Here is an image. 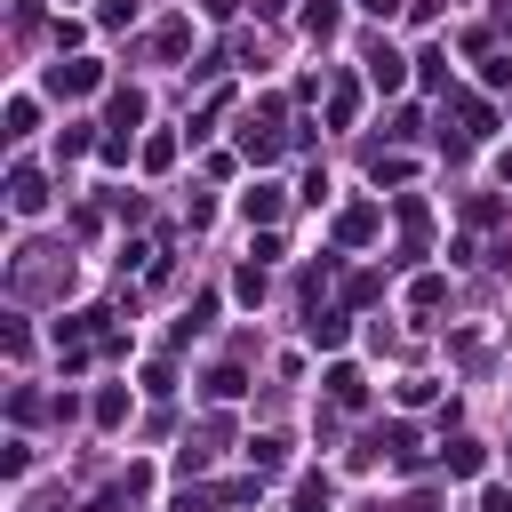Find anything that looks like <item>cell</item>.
Listing matches in <instances>:
<instances>
[{
  "mask_svg": "<svg viewBox=\"0 0 512 512\" xmlns=\"http://www.w3.org/2000/svg\"><path fill=\"white\" fill-rule=\"evenodd\" d=\"M176 160V136H144V168H168Z\"/></svg>",
  "mask_w": 512,
  "mask_h": 512,
  "instance_id": "obj_21",
  "label": "cell"
},
{
  "mask_svg": "<svg viewBox=\"0 0 512 512\" xmlns=\"http://www.w3.org/2000/svg\"><path fill=\"white\" fill-rule=\"evenodd\" d=\"M480 512H512V496L504 488H480Z\"/></svg>",
  "mask_w": 512,
  "mask_h": 512,
  "instance_id": "obj_25",
  "label": "cell"
},
{
  "mask_svg": "<svg viewBox=\"0 0 512 512\" xmlns=\"http://www.w3.org/2000/svg\"><path fill=\"white\" fill-rule=\"evenodd\" d=\"M440 456H448V472H456V480H480V464H488V448H480V440H448Z\"/></svg>",
  "mask_w": 512,
  "mask_h": 512,
  "instance_id": "obj_8",
  "label": "cell"
},
{
  "mask_svg": "<svg viewBox=\"0 0 512 512\" xmlns=\"http://www.w3.org/2000/svg\"><path fill=\"white\" fill-rule=\"evenodd\" d=\"M120 416H128V392L104 384V392H96V424H120Z\"/></svg>",
  "mask_w": 512,
  "mask_h": 512,
  "instance_id": "obj_16",
  "label": "cell"
},
{
  "mask_svg": "<svg viewBox=\"0 0 512 512\" xmlns=\"http://www.w3.org/2000/svg\"><path fill=\"white\" fill-rule=\"evenodd\" d=\"M360 8H368V16H392V8H400V0H360Z\"/></svg>",
  "mask_w": 512,
  "mask_h": 512,
  "instance_id": "obj_26",
  "label": "cell"
},
{
  "mask_svg": "<svg viewBox=\"0 0 512 512\" xmlns=\"http://www.w3.org/2000/svg\"><path fill=\"white\" fill-rule=\"evenodd\" d=\"M96 16H104V24H128V16H136V0H104Z\"/></svg>",
  "mask_w": 512,
  "mask_h": 512,
  "instance_id": "obj_24",
  "label": "cell"
},
{
  "mask_svg": "<svg viewBox=\"0 0 512 512\" xmlns=\"http://www.w3.org/2000/svg\"><path fill=\"white\" fill-rule=\"evenodd\" d=\"M48 88H56V96H88V88H104V64L72 56V64H56V72H48Z\"/></svg>",
  "mask_w": 512,
  "mask_h": 512,
  "instance_id": "obj_1",
  "label": "cell"
},
{
  "mask_svg": "<svg viewBox=\"0 0 512 512\" xmlns=\"http://www.w3.org/2000/svg\"><path fill=\"white\" fill-rule=\"evenodd\" d=\"M240 144H248V160H272V152H280V136H272V128H248Z\"/></svg>",
  "mask_w": 512,
  "mask_h": 512,
  "instance_id": "obj_20",
  "label": "cell"
},
{
  "mask_svg": "<svg viewBox=\"0 0 512 512\" xmlns=\"http://www.w3.org/2000/svg\"><path fill=\"white\" fill-rule=\"evenodd\" d=\"M312 344L336 352V344H344V312H312Z\"/></svg>",
  "mask_w": 512,
  "mask_h": 512,
  "instance_id": "obj_14",
  "label": "cell"
},
{
  "mask_svg": "<svg viewBox=\"0 0 512 512\" xmlns=\"http://www.w3.org/2000/svg\"><path fill=\"white\" fill-rule=\"evenodd\" d=\"M248 464H256V472L272 480V472L288 464V440H272V432H256V440H248Z\"/></svg>",
  "mask_w": 512,
  "mask_h": 512,
  "instance_id": "obj_9",
  "label": "cell"
},
{
  "mask_svg": "<svg viewBox=\"0 0 512 512\" xmlns=\"http://www.w3.org/2000/svg\"><path fill=\"white\" fill-rule=\"evenodd\" d=\"M88 144H96V136H88V128H64V136H56V160H80V152H88Z\"/></svg>",
  "mask_w": 512,
  "mask_h": 512,
  "instance_id": "obj_19",
  "label": "cell"
},
{
  "mask_svg": "<svg viewBox=\"0 0 512 512\" xmlns=\"http://www.w3.org/2000/svg\"><path fill=\"white\" fill-rule=\"evenodd\" d=\"M448 112H456V136H464V144H480V136L496 128V112H488L480 96H448Z\"/></svg>",
  "mask_w": 512,
  "mask_h": 512,
  "instance_id": "obj_3",
  "label": "cell"
},
{
  "mask_svg": "<svg viewBox=\"0 0 512 512\" xmlns=\"http://www.w3.org/2000/svg\"><path fill=\"white\" fill-rule=\"evenodd\" d=\"M232 288H240V296H248V304H264V264H256V256H248V264H240V280H232Z\"/></svg>",
  "mask_w": 512,
  "mask_h": 512,
  "instance_id": "obj_17",
  "label": "cell"
},
{
  "mask_svg": "<svg viewBox=\"0 0 512 512\" xmlns=\"http://www.w3.org/2000/svg\"><path fill=\"white\" fill-rule=\"evenodd\" d=\"M408 64H416V56H400V48H376V56H368V88H400V80H408Z\"/></svg>",
  "mask_w": 512,
  "mask_h": 512,
  "instance_id": "obj_4",
  "label": "cell"
},
{
  "mask_svg": "<svg viewBox=\"0 0 512 512\" xmlns=\"http://www.w3.org/2000/svg\"><path fill=\"white\" fill-rule=\"evenodd\" d=\"M8 208H16V216H40V208H48V176H40V168H16V176H8Z\"/></svg>",
  "mask_w": 512,
  "mask_h": 512,
  "instance_id": "obj_2",
  "label": "cell"
},
{
  "mask_svg": "<svg viewBox=\"0 0 512 512\" xmlns=\"http://www.w3.org/2000/svg\"><path fill=\"white\" fill-rule=\"evenodd\" d=\"M328 120H336V128H352V120H360V88H352V80H336V88H328Z\"/></svg>",
  "mask_w": 512,
  "mask_h": 512,
  "instance_id": "obj_10",
  "label": "cell"
},
{
  "mask_svg": "<svg viewBox=\"0 0 512 512\" xmlns=\"http://www.w3.org/2000/svg\"><path fill=\"white\" fill-rule=\"evenodd\" d=\"M376 224H384V216L360 200V208H344V216H336V240H352V248H360V240H376Z\"/></svg>",
  "mask_w": 512,
  "mask_h": 512,
  "instance_id": "obj_6",
  "label": "cell"
},
{
  "mask_svg": "<svg viewBox=\"0 0 512 512\" xmlns=\"http://www.w3.org/2000/svg\"><path fill=\"white\" fill-rule=\"evenodd\" d=\"M168 512H216V496H200V488H176V504Z\"/></svg>",
  "mask_w": 512,
  "mask_h": 512,
  "instance_id": "obj_23",
  "label": "cell"
},
{
  "mask_svg": "<svg viewBox=\"0 0 512 512\" xmlns=\"http://www.w3.org/2000/svg\"><path fill=\"white\" fill-rule=\"evenodd\" d=\"M408 296H416V304H424V312H432V304H440V296H448V280H440V272H424V280H416V288H408Z\"/></svg>",
  "mask_w": 512,
  "mask_h": 512,
  "instance_id": "obj_22",
  "label": "cell"
},
{
  "mask_svg": "<svg viewBox=\"0 0 512 512\" xmlns=\"http://www.w3.org/2000/svg\"><path fill=\"white\" fill-rule=\"evenodd\" d=\"M240 384H248L240 368H216V376H208V400H240Z\"/></svg>",
  "mask_w": 512,
  "mask_h": 512,
  "instance_id": "obj_18",
  "label": "cell"
},
{
  "mask_svg": "<svg viewBox=\"0 0 512 512\" xmlns=\"http://www.w3.org/2000/svg\"><path fill=\"white\" fill-rule=\"evenodd\" d=\"M336 24H344L336 0H312V8H304V32H312V40H336Z\"/></svg>",
  "mask_w": 512,
  "mask_h": 512,
  "instance_id": "obj_11",
  "label": "cell"
},
{
  "mask_svg": "<svg viewBox=\"0 0 512 512\" xmlns=\"http://www.w3.org/2000/svg\"><path fill=\"white\" fill-rule=\"evenodd\" d=\"M296 512H328V480H320V472L296 480Z\"/></svg>",
  "mask_w": 512,
  "mask_h": 512,
  "instance_id": "obj_15",
  "label": "cell"
},
{
  "mask_svg": "<svg viewBox=\"0 0 512 512\" xmlns=\"http://www.w3.org/2000/svg\"><path fill=\"white\" fill-rule=\"evenodd\" d=\"M328 400H336V408H360V400H368V376H360V368H328Z\"/></svg>",
  "mask_w": 512,
  "mask_h": 512,
  "instance_id": "obj_7",
  "label": "cell"
},
{
  "mask_svg": "<svg viewBox=\"0 0 512 512\" xmlns=\"http://www.w3.org/2000/svg\"><path fill=\"white\" fill-rule=\"evenodd\" d=\"M280 208H288V200H280V192H272V184H256V192H248V224H272V216H280Z\"/></svg>",
  "mask_w": 512,
  "mask_h": 512,
  "instance_id": "obj_13",
  "label": "cell"
},
{
  "mask_svg": "<svg viewBox=\"0 0 512 512\" xmlns=\"http://www.w3.org/2000/svg\"><path fill=\"white\" fill-rule=\"evenodd\" d=\"M144 128V96L136 88H112V136H136Z\"/></svg>",
  "mask_w": 512,
  "mask_h": 512,
  "instance_id": "obj_5",
  "label": "cell"
},
{
  "mask_svg": "<svg viewBox=\"0 0 512 512\" xmlns=\"http://www.w3.org/2000/svg\"><path fill=\"white\" fill-rule=\"evenodd\" d=\"M184 48H192V24H184V16H176V24H160V32H152V56H184Z\"/></svg>",
  "mask_w": 512,
  "mask_h": 512,
  "instance_id": "obj_12",
  "label": "cell"
}]
</instances>
